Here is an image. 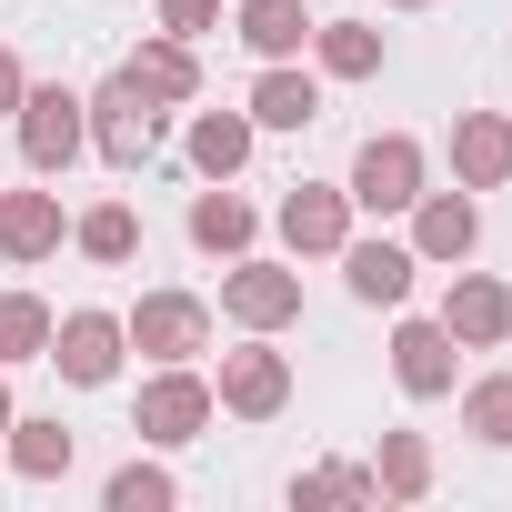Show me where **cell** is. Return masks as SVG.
Instances as JSON below:
<instances>
[{
  "mask_svg": "<svg viewBox=\"0 0 512 512\" xmlns=\"http://www.w3.org/2000/svg\"><path fill=\"white\" fill-rule=\"evenodd\" d=\"M0 432H11V382H0Z\"/></svg>",
  "mask_w": 512,
  "mask_h": 512,
  "instance_id": "cell-31",
  "label": "cell"
},
{
  "mask_svg": "<svg viewBox=\"0 0 512 512\" xmlns=\"http://www.w3.org/2000/svg\"><path fill=\"white\" fill-rule=\"evenodd\" d=\"M292 402V362L272 352V342H241V352H221V412H241V422H272Z\"/></svg>",
  "mask_w": 512,
  "mask_h": 512,
  "instance_id": "cell-7",
  "label": "cell"
},
{
  "mask_svg": "<svg viewBox=\"0 0 512 512\" xmlns=\"http://www.w3.org/2000/svg\"><path fill=\"white\" fill-rule=\"evenodd\" d=\"M392 382H402L412 402H442V392H452V332H442V322H402V332H392Z\"/></svg>",
  "mask_w": 512,
  "mask_h": 512,
  "instance_id": "cell-13",
  "label": "cell"
},
{
  "mask_svg": "<svg viewBox=\"0 0 512 512\" xmlns=\"http://www.w3.org/2000/svg\"><path fill=\"white\" fill-rule=\"evenodd\" d=\"M121 352H131V342H121L111 312H71V322H51V362H61L81 392H101V382L121 372Z\"/></svg>",
  "mask_w": 512,
  "mask_h": 512,
  "instance_id": "cell-8",
  "label": "cell"
},
{
  "mask_svg": "<svg viewBox=\"0 0 512 512\" xmlns=\"http://www.w3.org/2000/svg\"><path fill=\"white\" fill-rule=\"evenodd\" d=\"M241 161H251V111H201V121H191V171L231 181Z\"/></svg>",
  "mask_w": 512,
  "mask_h": 512,
  "instance_id": "cell-19",
  "label": "cell"
},
{
  "mask_svg": "<svg viewBox=\"0 0 512 512\" xmlns=\"http://www.w3.org/2000/svg\"><path fill=\"white\" fill-rule=\"evenodd\" d=\"M322 121V91L302 81V71H262V81H251V131H312Z\"/></svg>",
  "mask_w": 512,
  "mask_h": 512,
  "instance_id": "cell-16",
  "label": "cell"
},
{
  "mask_svg": "<svg viewBox=\"0 0 512 512\" xmlns=\"http://www.w3.org/2000/svg\"><path fill=\"white\" fill-rule=\"evenodd\" d=\"M101 502H111V512H171V502H181V482H171L161 462H121Z\"/></svg>",
  "mask_w": 512,
  "mask_h": 512,
  "instance_id": "cell-27",
  "label": "cell"
},
{
  "mask_svg": "<svg viewBox=\"0 0 512 512\" xmlns=\"http://www.w3.org/2000/svg\"><path fill=\"white\" fill-rule=\"evenodd\" d=\"M462 432L492 442V452H512V372H482V382L462 392Z\"/></svg>",
  "mask_w": 512,
  "mask_h": 512,
  "instance_id": "cell-24",
  "label": "cell"
},
{
  "mask_svg": "<svg viewBox=\"0 0 512 512\" xmlns=\"http://www.w3.org/2000/svg\"><path fill=\"white\" fill-rule=\"evenodd\" d=\"M392 11H422V0H392Z\"/></svg>",
  "mask_w": 512,
  "mask_h": 512,
  "instance_id": "cell-32",
  "label": "cell"
},
{
  "mask_svg": "<svg viewBox=\"0 0 512 512\" xmlns=\"http://www.w3.org/2000/svg\"><path fill=\"white\" fill-rule=\"evenodd\" d=\"M121 71H131L151 101H191V91H201V71H191V41H141Z\"/></svg>",
  "mask_w": 512,
  "mask_h": 512,
  "instance_id": "cell-21",
  "label": "cell"
},
{
  "mask_svg": "<svg viewBox=\"0 0 512 512\" xmlns=\"http://www.w3.org/2000/svg\"><path fill=\"white\" fill-rule=\"evenodd\" d=\"M422 201V141L412 131H372L352 151V211H412Z\"/></svg>",
  "mask_w": 512,
  "mask_h": 512,
  "instance_id": "cell-4",
  "label": "cell"
},
{
  "mask_svg": "<svg viewBox=\"0 0 512 512\" xmlns=\"http://www.w3.org/2000/svg\"><path fill=\"white\" fill-rule=\"evenodd\" d=\"M452 171H462V191H502L512 181V121L502 111H462L452 121Z\"/></svg>",
  "mask_w": 512,
  "mask_h": 512,
  "instance_id": "cell-12",
  "label": "cell"
},
{
  "mask_svg": "<svg viewBox=\"0 0 512 512\" xmlns=\"http://www.w3.org/2000/svg\"><path fill=\"white\" fill-rule=\"evenodd\" d=\"M442 332H452V342H472V352L512 342V292H502L492 272H452V292H442Z\"/></svg>",
  "mask_w": 512,
  "mask_h": 512,
  "instance_id": "cell-9",
  "label": "cell"
},
{
  "mask_svg": "<svg viewBox=\"0 0 512 512\" xmlns=\"http://www.w3.org/2000/svg\"><path fill=\"white\" fill-rule=\"evenodd\" d=\"M91 141H101V161H111V171H141V161L161 151V101L121 71V81L91 101Z\"/></svg>",
  "mask_w": 512,
  "mask_h": 512,
  "instance_id": "cell-3",
  "label": "cell"
},
{
  "mask_svg": "<svg viewBox=\"0 0 512 512\" xmlns=\"http://www.w3.org/2000/svg\"><path fill=\"white\" fill-rule=\"evenodd\" d=\"M21 91H31V81H21V61H11V51H0V121H11V111H21Z\"/></svg>",
  "mask_w": 512,
  "mask_h": 512,
  "instance_id": "cell-30",
  "label": "cell"
},
{
  "mask_svg": "<svg viewBox=\"0 0 512 512\" xmlns=\"http://www.w3.org/2000/svg\"><path fill=\"white\" fill-rule=\"evenodd\" d=\"M0 442H11V472H21V482H61V472H71V432H61V422H21V412H11Z\"/></svg>",
  "mask_w": 512,
  "mask_h": 512,
  "instance_id": "cell-20",
  "label": "cell"
},
{
  "mask_svg": "<svg viewBox=\"0 0 512 512\" xmlns=\"http://www.w3.org/2000/svg\"><path fill=\"white\" fill-rule=\"evenodd\" d=\"M41 352H51V302L0 292V362H41Z\"/></svg>",
  "mask_w": 512,
  "mask_h": 512,
  "instance_id": "cell-25",
  "label": "cell"
},
{
  "mask_svg": "<svg viewBox=\"0 0 512 512\" xmlns=\"http://www.w3.org/2000/svg\"><path fill=\"white\" fill-rule=\"evenodd\" d=\"M211 21H221V0H161V31L171 41H201Z\"/></svg>",
  "mask_w": 512,
  "mask_h": 512,
  "instance_id": "cell-29",
  "label": "cell"
},
{
  "mask_svg": "<svg viewBox=\"0 0 512 512\" xmlns=\"http://www.w3.org/2000/svg\"><path fill=\"white\" fill-rule=\"evenodd\" d=\"M121 342L151 352V362H191V352H211V302L201 292H141L131 322H121Z\"/></svg>",
  "mask_w": 512,
  "mask_h": 512,
  "instance_id": "cell-2",
  "label": "cell"
},
{
  "mask_svg": "<svg viewBox=\"0 0 512 512\" xmlns=\"http://www.w3.org/2000/svg\"><path fill=\"white\" fill-rule=\"evenodd\" d=\"M372 482H382L392 502H422V492H432V442H422V432H382V462H372Z\"/></svg>",
  "mask_w": 512,
  "mask_h": 512,
  "instance_id": "cell-23",
  "label": "cell"
},
{
  "mask_svg": "<svg viewBox=\"0 0 512 512\" xmlns=\"http://www.w3.org/2000/svg\"><path fill=\"white\" fill-rule=\"evenodd\" d=\"M71 241L91 251V262H131V251H141V221H131V201H101V211L71 221Z\"/></svg>",
  "mask_w": 512,
  "mask_h": 512,
  "instance_id": "cell-26",
  "label": "cell"
},
{
  "mask_svg": "<svg viewBox=\"0 0 512 512\" xmlns=\"http://www.w3.org/2000/svg\"><path fill=\"white\" fill-rule=\"evenodd\" d=\"M342 272H352V302H402L422 262L402 241H342Z\"/></svg>",
  "mask_w": 512,
  "mask_h": 512,
  "instance_id": "cell-15",
  "label": "cell"
},
{
  "mask_svg": "<svg viewBox=\"0 0 512 512\" xmlns=\"http://www.w3.org/2000/svg\"><path fill=\"white\" fill-rule=\"evenodd\" d=\"M61 251V191H0V262Z\"/></svg>",
  "mask_w": 512,
  "mask_h": 512,
  "instance_id": "cell-14",
  "label": "cell"
},
{
  "mask_svg": "<svg viewBox=\"0 0 512 512\" xmlns=\"http://www.w3.org/2000/svg\"><path fill=\"white\" fill-rule=\"evenodd\" d=\"M11 121H21V161H31L41 181H61V171L81 161V141H91V101L61 91V81H51V91H21Z\"/></svg>",
  "mask_w": 512,
  "mask_h": 512,
  "instance_id": "cell-1",
  "label": "cell"
},
{
  "mask_svg": "<svg viewBox=\"0 0 512 512\" xmlns=\"http://www.w3.org/2000/svg\"><path fill=\"white\" fill-rule=\"evenodd\" d=\"M372 492H382V482H372V472H352V462H342V472H302V482H292V502H372Z\"/></svg>",
  "mask_w": 512,
  "mask_h": 512,
  "instance_id": "cell-28",
  "label": "cell"
},
{
  "mask_svg": "<svg viewBox=\"0 0 512 512\" xmlns=\"http://www.w3.org/2000/svg\"><path fill=\"white\" fill-rule=\"evenodd\" d=\"M251 231H262V211H251L241 191H201V201H191V241H201V251H231V262H241Z\"/></svg>",
  "mask_w": 512,
  "mask_h": 512,
  "instance_id": "cell-17",
  "label": "cell"
},
{
  "mask_svg": "<svg viewBox=\"0 0 512 512\" xmlns=\"http://www.w3.org/2000/svg\"><path fill=\"white\" fill-rule=\"evenodd\" d=\"M241 41L262 61H292L312 41V11H302V0H241Z\"/></svg>",
  "mask_w": 512,
  "mask_h": 512,
  "instance_id": "cell-18",
  "label": "cell"
},
{
  "mask_svg": "<svg viewBox=\"0 0 512 512\" xmlns=\"http://www.w3.org/2000/svg\"><path fill=\"white\" fill-rule=\"evenodd\" d=\"M472 241H482L472 191H422L412 201V262H472Z\"/></svg>",
  "mask_w": 512,
  "mask_h": 512,
  "instance_id": "cell-10",
  "label": "cell"
},
{
  "mask_svg": "<svg viewBox=\"0 0 512 512\" xmlns=\"http://www.w3.org/2000/svg\"><path fill=\"white\" fill-rule=\"evenodd\" d=\"M221 312H231L241 332H282V322L302 312V272H282V262H231V272H221Z\"/></svg>",
  "mask_w": 512,
  "mask_h": 512,
  "instance_id": "cell-6",
  "label": "cell"
},
{
  "mask_svg": "<svg viewBox=\"0 0 512 512\" xmlns=\"http://www.w3.org/2000/svg\"><path fill=\"white\" fill-rule=\"evenodd\" d=\"M282 241L302 251V262H322V251H342V241H352V191L292 181V201H282Z\"/></svg>",
  "mask_w": 512,
  "mask_h": 512,
  "instance_id": "cell-11",
  "label": "cell"
},
{
  "mask_svg": "<svg viewBox=\"0 0 512 512\" xmlns=\"http://www.w3.org/2000/svg\"><path fill=\"white\" fill-rule=\"evenodd\" d=\"M312 51H322L332 81H372V71H382V31H362V21H322Z\"/></svg>",
  "mask_w": 512,
  "mask_h": 512,
  "instance_id": "cell-22",
  "label": "cell"
},
{
  "mask_svg": "<svg viewBox=\"0 0 512 512\" xmlns=\"http://www.w3.org/2000/svg\"><path fill=\"white\" fill-rule=\"evenodd\" d=\"M201 422H211V382H201L191 362H161V372L141 382L131 432H141V442H201Z\"/></svg>",
  "mask_w": 512,
  "mask_h": 512,
  "instance_id": "cell-5",
  "label": "cell"
}]
</instances>
